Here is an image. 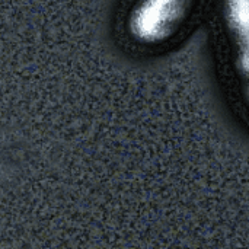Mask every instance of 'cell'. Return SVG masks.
Masks as SVG:
<instances>
[{"label": "cell", "instance_id": "obj_1", "mask_svg": "<svg viewBox=\"0 0 249 249\" xmlns=\"http://www.w3.org/2000/svg\"><path fill=\"white\" fill-rule=\"evenodd\" d=\"M196 0H134L127 15V31L137 44L160 45L187 22Z\"/></svg>", "mask_w": 249, "mask_h": 249}]
</instances>
